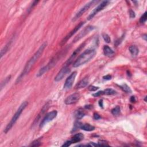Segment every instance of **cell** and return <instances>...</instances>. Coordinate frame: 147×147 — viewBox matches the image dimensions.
I'll return each instance as SVG.
<instances>
[{"instance_id":"cell-24","label":"cell","mask_w":147,"mask_h":147,"mask_svg":"<svg viewBox=\"0 0 147 147\" xmlns=\"http://www.w3.org/2000/svg\"><path fill=\"white\" fill-rule=\"evenodd\" d=\"M10 79H11V75H9L5 79L3 80V82H2L1 83V90H2L4 87L8 84V82L10 81Z\"/></svg>"},{"instance_id":"cell-15","label":"cell","mask_w":147,"mask_h":147,"mask_svg":"<svg viewBox=\"0 0 147 147\" xmlns=\"http://www.w3.org/2000/svg\"><path fill=\"white\" fill-rule=\"evenodd\" d=\"M89 79L87 78H85L82 79V80H80L78 83L76 84L75 86V89H80L82 88H85V87H86L87 85L89 84Z\"/></svg>"},{"instance_id":"cell-23","label":"cell","mask_w":147,"mask_h":147,"mask_svg":"<svg viewBox=\"0 0 147 147\" xmlns=\"http://www.w3.org/2000/svg\"><path fill=\"white\" fill-rule=\"evenodd\" d=\"M120 88L122 90V91L125 92L126 93H132V90L130 89V87H129V86L127 85L126 84H123L121 86H120Z\"/></svg>"},{"instance_id":"cell-22","label":"cell","mask_w":147,"mask_h":147,"mask_svg":"<svg viewBox=\"0 0 147 147\" xmlns=\"http://www.w3.org/2000/svg\"><path fill=\"white\" fill-rule=\"evenodd\" d=\"M103 91V95H111L116 94V91L112 89H106Z\"/></svg>"},{"instance_id":"cell-25","label":"cell","mask_w":147,"mask_h":147,"mask_svg":"<svg viewBox=\"0 0 147 147\" xmlns=\"http://www.w3.org/2000/svg\"><path fill=\"white\" fill-rule=\"evenodd\" d=\"M120 113V107L119 106H117L111 110V113L113 115H118Z\"/></svg>"},{"instance_id":"cell-14","label":"cell","mask_w":147,"mask_h":147,"mask_svg":"<svg viewBox=\"0 0 147 147\" xmlns=\"http://www.w3.org/2000/svg\"><path fill=\"white\" fill-rule=\"evenodd\" d=\"M84 46H85V43H83V44H82V45H80V47L78 48L77 49H76L75 51H74L73 53H72V54L71 55V56H70V58L68 59V60L67 61L66 63H65L64 66H69L72 62V61H73L74 59H75V58L76 56V55H77L79 52H80V50H82L83 47H84Z\"/></svg>"},{"instance_id":"cell-37","label":"cell","mask_w":147,"mask_h":147,"mask_svg":"<svg viewBox=\"0 0 147 147\" xmlns=\"http://www.w3.org/2000/svg\"><path fill=\"white\" fill-rule=\"evenodd\" d=\"M98 145V144H95L94 142H90L89 144H87V146H97Z\"/></svg>"},{"instance_id":"cell-21","label":"cell","mask_w":147,"mask_h":147,"mask_svg":"<svg viewBox=\"0 0 147 147\" xmlns=\"http://www.w3.org/2000/svg\"><path fill=\"white\" fill-rule=\"evenodd\" d=\"M12 40L10 41L7 44H6L5 47H4L3 49L1 50V58H3V56L5 55V54L8 52L9 49V47L11 45V43H12Z\"/></svg>"},{"instance_id":"cell-16","label":"cell","mask_w":147,"mask_h":147,"mask_svg":"<svg viewBox=\"0 0 147 147\" xmlns=\"http://www.w3.org/2000/svg\"><path fill=\"white\" fill-rule=\"evenodd\" d=\"M83 138H84V135H83L82 133H76L72 137V139L71 140H70V141H71L72 144L77 143V142H79L82 141V140L83 139Z\"/></svg>"},{"instance_id":"cell-34","label":"cell","mask_w":147,"mask_h":147,"mask_svg":"<svg viewBox=\"0 0 147 147\" xmlns=\"http://www.w3.org/2000/svg\"><path fill=\"white\" fill-rule=\"evenodd\" d=\"M129 15H130V18H135V13L133 10H130L129 11Z\"/></svg>"},{"instance_id":"cell-20","label":"cell","mask_w":147,"mask_h":147,"mask_svg":"<svg viewBox=\"0 0 147 147\" xmlns=\"http://www.w3.org/2000/svg\"><path fill=\"white\" fill-rule=\"evenodd\" d=\"M129 52H130V54H132V55L133 56H137L138 54H139V50L138 49V48L135 45H131L130 46V47L129 48Z\"/></svg>"},{"instance_id":"cell-19","label":"cell","mask_w":147,"mask_h":147,"mask_svg":"<svg viewBox=\"0 0 147 147\" xmlns=\"http://www.w3.org/2000/svg\"><path fill=\"white\" fill-rule=\"evenodd\" d=\"M85 116V112L82 109H79L75 111V117L77 120H80Z\"/></svg>"},{"instance_id":"cell-28","label":"cell","mask_w":147,"mask_h":147,"mask_svg":"<svg viewBox=\"0 0 147 147\" xmlns=\"http://www.w3.org/2000/svg\"><path fill=\"white\" fill-rule=\"evenodd\" d=\"M102 38H103V39H104V40H105V42H106L107 43H110L111 39H110V36L107 34H102Z\"/></svg>"},{"instance_id":"cell-29","label":"cell","mask_w":147,"mask_h":147,"mask_svg":"<svg viewBox=\"0 0 147 147\" xmlns=\"http://www.w3.org/2000/svg\"><path fill=\"white\" fill-rule=\"evenodd\" d=\"M41 145V142L39 140H36L33 141L31 144L29 145L30 146H39Z\"/></svg>"},{"instance_id":"cell-6","label":"cell","mask_w":147,"mask_h":147,"mask_svg":"<svg viewBox=\"0 0 147 147\" xmlns=\"http://www.w3.org/2000/svg\"><path fill=\"white\" fill-rule=\"evenodd\" d=\"M109 3L110 2L109 1H103L102 2H101V3L100 5H98L97 7H96L94 9L93 12L90 14L88 17H87V20H91L98 12H100V11L104 9L108 5Z\"/></svg>"},{"instance_id":"cell-26","label":"cell","mask_w":147,"mask_h":147,"mask_svg":"<svg viewBox=\"0 0 147 147\" xmlns=\"http://www.w3.org/2000/svg\"><path fill=\"white\" fill-rule=\"evenodd\" d=\"M82 123H81L79 121H76L75 122V124L74 125L73 129H72V132H75L76 130H77L78 129H80L81 125Z\"/></svg>"},{"instance_id":"cell-9","label":"cell","mask_w":147,"mask_h":147,"mask_svg":"<svg viewBox=\"0 0 147 147\" xmlns=\"http://www.w3.org/2000/svg\"><path fill=\"white\" fill-rule=\"evenodd\" d=\"M95 27H94V26H91V25H89L88 27H86L84 29H83L82 31H81L79 34L77 36H76L74 39L73 40V42L75 43L76 41H79L81 39L84 38V37L87 35L92 30H93L94 29H95Z\"/></svg>"},{"instance_id":"cell-18","label":"cell","mask_w":147,"mask_h":147,"mask_svg":"<svg viewBox=\"0 0 147 147\" xmlns=\"http://www.w3.org/2000/svg\"><path fill=\"white\" fill-rule=\"evenodd\" d=\"M80 129L85 131L90 132L94 130L95 129V127L93 125H91L89 124H82Z\"/></svg>"},{"instance_id":"cell-27","label":"cell","mask_w":147,"mask_h":147,"mask_svg":"<svg viewBox=\"0 0 147 147\" xmlns=\"http://www.w3.org/2000/svg\"><path fill=\"white\" fill-rule=\"evenodd\" d=\"M147 19V12H145L143 14V15L141 17V18L140 19V23L141 24H144L146 22Z\"/></svg>"},{"instance_id":"cell-38","label":"cell","mask_w":147,"mask_h":147,"mask_svg":"<svg viewBox=\"0 0 147 147\" xmlns=\"http://www.w3.org/2000/svg\"><path fill=\"white\" fill-rule=\"evenodd\" d=\"M130 101L132 103L135 102V101H136V98H135V96H131L130 98Z\"/></svg>"},{"instance_id":"cell-31","label":"cell","mask_w":147,"mask_h":147,"mask_svg":"<svg viewBox=\"0 0 147 147\" xmlns=\"http://www.w3.org/2000/svg\"><path fill=\"white\" fill-rule=\"evenodd\" d=\"M99 89V87L94 86H90L88 88V90L90 91H95Z\"/></svg>"},{"instance_id":"cell-32","label":"cell","mask_w":147,"mask_h":147,"mask_svg":"<svg viewBox=\"0 0 147 147\" xmlns=\"http://www.w3.org/2000/svg\"><path fill=\"white\" fill-rule=\"evenodd\" d=\"M103 95V91H100L98 92H96V93H94L93 94V95L95 97H98V96H100L101 95Z\"/></svg>"},{"instance_id":"cell-13","label":"cell","mask_w":147,"mask_h":147,"mask_svg":"<svg viewBox=\"0 0 147 147\" xmlns=\"http://www.w3.org/2000/svg\"><path fill=\"white\" fill-rule=\"evenodd\" d=\"M50 105V102H48L47 103H46V104L44 105V106L43 107V108L41 109V110L40 111V113L38 114V115L37 116L36 119L35 120L34 122V125H35V124L38 123V122L39 121V120H40L41 117H42L44 114L45 113V111L47 110L48 109V108H49Z\"/></svg>"},{"instance_id":"cell-7","label":"cell","mask_w":147,"mask_h":147,"mask_svg":"<svg viewBox=\"0 0 147 147\" xmlns=\"http://www.w3.org/2000/svg\"><path fill=\"white\" fill-rule=\"evenodd\" d=\"M57 114H58V112L56 110H53L51 111V112L47 113L45 117H44L43 120L41 121L40 124V128H43L44 126L48 122L53 120L56 117Z\"/></svg>"},{"instance_id":"cell-33","label":"cell","mask_w":147,"mask_h":147,"mask_svg":"<svg viewBox=\"0 0 147 147\" xmlns=\"http://www.w3.org/2000/svg\"><path fill=\"white\" fill-rule=\"evenodd\" d=\"M93 118H94V120H99V119H101V117L98 115V113H94V116H93Z\"/></svg>"},{"instance_id":"cell-4","label":"cell","mask_w":147,"mask_h":147,"mask_svg":"<svg viewBox=\"0 0 147 147\" xmlns=\"http://www.w3.org/2000/svg\"><path fill=\"white\" fill-rule=\"evenodd\" d=\"M61 54H57L56 56H55L53 58H52L50 62L48 63V64L45 66L44 67H43V68L39 70V71L38 72V73L37 74V76L39 77V76H41L43 75L45 72H48L50 70H51L52 67H54L56 65L57 62H58L59 58H60V56H61Z\"/></svg>"},{"instance_id":"cell-12","label":"cell","mask_w":147,"mask_h":147,"mask_svg":"<svg viewBox=\"0 0 147 147\" xmlns=\"http://www.w3.org/2000/svg\"><path fill=\"white\" fill-rule=\"evenodd\" d=\"M80 98V94L78 93H75L69 95L65 100V104L67 105L75 104L77 102Z\"/></svg>"},{"instance_id":"cell-36","label":"cell","mask_w":147,"mask_h":147,"mask_svg":"<svg viewBox=\"0 0 147 147\" xmlns=\"http://www.w3.org/2000/svg\"><path fill=\"white\" fill-rule=\"evenodd\" d=\"M105 80H110L111 79V76L110 75H107L103 77Z\"/></svg>"},{"instance_id":"cell-30","label":"cell","mask_w":147,"mask_h":147,"mask_svg":"<svg viewBox=\"0 0 147 147\" xmlns=\"http://www.w3.org/2000/svg\"><path fill=\"white\" fill-rule=\"evenodd\" d=\"M98 145L99 146H109V145L107 143V142L105 141V140H100L98 142Z\"/></svg>"},{"instance_id":"cell-5","label":"cell","mask_w":147,"mask_h":147,"mask_svg":"<svg viewBox=\"0 0 147 147\" xmlns=\"http://www.w3.org/2000/svg\"><path fill=\"white\" fill-rule=\"evenodd\" d=\"M98 2V1H91L86 4V5L83 6V8H81L79 10L77 13H76L75 16L73 17V19H72V21H75L76 20H77L78 19H79L85 12H86L89 9V8H90L92 5H94L95 3H97Z\"/></svg>"},{"instance_id":"cell-39","label":"cell","mask_w":147,"mask_h":147,"mask_svg":"<svg viewBox=\"0 0 147 147\" xmlns=\"http://www.w3.org/2000/svg\"><path fill=\"white\" fill-rule=\"evenodd\" d=\"M99 105H100V107H103V101L102 100H101L99 101Z\"/></svg>"},{"instance_id":"cell-17","label":"cell","mask_w":147,"mask_h":147,"mask_svg":"<svg viewBox=\"0 0 147 147\" xmlns=\"http://www.w3.org/2000/svg\"><path fill=\"white\" fill-rule=\"evenodd\" d=\"M104 53L105 55H106L108 57L112 56L115 54V52L111 49L110 47H109L108 45H105L104 47Z\"/></svg>"},{"instance_id":"cell-35","label":"cell","mask_w":147,"mask_h":147,"mask_svg":"<svg viewBox=\"0 0 147 147\" xmlns=\"http://www.w3.org/2000/svg\"><path fill=\"white\" fill-rule=\"evenodd\" d=\"M71 141H67L66 142H64V144L62 145V146H69L71 145Z\"/></svg>"},{"instance_id":"cell-1","label":"cell","mask_w":147,"mask_h":147,"mask_svg":"<svg viewBox=\"0 0 147 147\" xmlns=\"http://www.w3.org/2000/svg\"><path fill=\"white\" fill-rule=\"evenodd\" d=\"M47 42L44 43L43 44L41 45L40 47H39V48L38 50V51L35 52V54L32 56V58H30L29 60H28V62L27 63V64H26L25 67H24V70H23V71H22L21 74L20 75L18 78L17 79V80L16 81V83H19L21 80L24 77V76L29 73L33 66L34 65L35 63L37 62V60H38L39 58L41 56V55H42L44 50L45 47H47Z\"/></svg>"},{"instance_id":"cell-2","label":"cell","mask_w":147,"mask_h":147,"mask_svg":"<svg viewBox=\"0 0 147 147\" xmlns=\"http://www.w3.org/2000/svg\"><path fill=\"white\" fill-rule=\"evenodd\" d=\"M96 54V51L94 49H88L85 51L73 63L74 67H78L89 62L93 59Z\"/></svg>"},{"instance_id":"cell-10","label":"cell","mask_w":147,"mask_h":147,"mask_svg":"<svg viewBox=\"0 0 147 147\" xmlns=\"http://www.w3.org/2000/svg\"><path fill=\"white\" fill-rule=\"evenodd\" d=\"M70 72V69L69 66H64L61 69L59 72L57 74V75L55 78V82H59L61 80H62L63 78L67 75L68 73Z\"/></svg>"},{"instance_id":"cell-11","label":"cell","mask_w":147,"mask_h":147,"mask_svg":"<svg viewBox=\"0 0 147 147\" xmlns=\"http://www.w3.org/2000/svg\"><path fill=\"white\" fill-rule=\"evenodd\" d=\"M76 75H77V72L75 71L71 74V75L67 78V79L66 80V82L64 85V89L69 90L71 88L72 85H73V83L74 82V80H75Z\"/></svg>"},{"instance_id":"cell-3","label":"cell","mask_w":147,"mask_h":147,"mask_svg":"<svg viewBox=\"0 0 147 147\" xmlns=\"http://www.w3.org/2000/svg\"><path fill=\"white\" fill-rule=\"evenodd\" d=\"M27 105H28L27 102H24L23 103H22V104L20 105V106L19 108L17 110L16 113L14 115L13 117H12V120H10L9 123L7 125V126H6V128H5V129H4V133H7L10 130L11 128H12L13 126L15 124V123L16 122L17 120L19 118L21 114L22 113V112H23L24 110L26 108V107L27 106Z\"/></svg>"},{"instance_id":"cell-8","label":"cell","mask_w":147,"mask_h":147,"mask_svg":"<svg viewBox=\"0 0 147 147\" xmlns=\"http://www.w3.org/2000/svg\"><path fill=\"white\" fill-rule=\"evenodd\" d=\"M85 22H80V23L76 26V27L72 29L71 31H70L69 34H68L64 38H63V40H62L60 43L61 45H64V44L67 42V41L69 40V39L71 38V37L73 36V35L75 34V33L78 31V30L80 29V28L82 27V26L84 25Z\"/></svg>"},{"instance_id":"cell-40","label":"cell","mask_w":147,"mask_h":147,"mask_svg":"<svg viewBox=\"0 0 147 147\" xmlns=\"http://www.w3.org/2000/svg\"><path fill=\"white\" fill-rule=\"evenodd\" d=\"M142 38H143L144 39V40H146V35H144L143 36H142Z\"/></svg>"}]
</instances>
